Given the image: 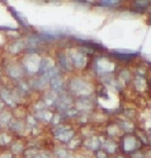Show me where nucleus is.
Returning <instances> with one entry per match:
<instances>
[{"mask_svg":"<svg viewBox=\"0 0 151 158\" xmlns=\"http://www.w3.org/2000/svg\"><path fill=\"white\" fill-rule=\"evenodd\" d=\"M9 120V114H3V116L0 117V123L2 121H8Z\"/></svg>","mask_w":151,"mask_h":158,"instance_id":"obj_9","label":"nucleus"},{"mask_svg":"<svg viewBox=\"0 0 151 158\" xmlns=\"http://www.w3.org/2000/svg\"><path fill=\"white\" fill-rule=\"evenodd\" d=\"M100 5H107V6H112V5H116L118 4V2H116V0H108V2H99Z\"/></svg>","mask_w":151,"mask_h":158,"instance_id":"obj_7","label":"nucleus"},{"mask_svg":"<svg viewBox=\"0 0 151 158\" xmlns=\"http://www.w3.org/2000/svg\"><path fill=\"white\" fill-rule=\"evenodd\" d=\"M0 158H12V157H10V154L6 153V154H2V157H0Z\"/></svg>","mask_w":151,"mask_h":158,"instance_id":"obj_12","label":"nucleus"},{"mask_svg":"<svg viewBox=\"0 0 151 158\" xmlns=\"http://www.w3.org/2000/svg\"><path fill=\"white\" fill-rule=\"evenodd\" d=\"M34 60H36V56H31L27 59L26 61V66L29 72H36L37 70V66H34Z\"/></svg>","mask_w":151,"mask_h":158,"instance_id":"obj_3","label":"nucleus"},{"mask_svg":"<svg viewBox=\"0 0 151 158\" xmlns=\"http://www.w3.org/2000/svg\"><path fill=\"white\" fill-rule=\"evenodd\" d=\"M132 144H136V140L133 139V138H127L126 139V149H132V148H135Z\"/></svg>","mask_w":151,"mask_h":158,"instance_id":"obj_5","label":"nucleus"},{"mask_svg":"<svg viewBox=\"0 0 151 158\" xmlns=\"http://www.w3.org/2000/svg\"><path fill=\"white\" fill-rule=\"evenodd\" d=\"M8 142H9V136H5L4 134L0 135V144H5Z\"/></svg>","mask_w":151,"mask_h":158,"instance_id":"obj_8","label":"nucleus"},{"mask_svg":"<svg viewBox=\"0 0 151 158\" xmlns=\"http://www.w3.org/2000/svg\"><path fill=\"white\" fill-rule=\"evenodd\" d=\"M108 149H109V152H113L114 151V144L112 142H108Z\"/></svg>","mask_w":151,"mask_h":158,"instance_id":"obj_11","label":"nucleus"},{"mask_svg":"<svg viewBox=\"0 0 151 158\" xmlns=\"http://www.w3.org/2000/svg\"><path fill=\"white\" fill-rule=\"evenodd\" d=\"M98 156H99V158H105V156H104L103 153H100V152L98 153Z\"/></svg>","mask_w":151,"mask_h":158,"instance_id":"obj_13","label":"nucleus"},{"mask_svg":"<svg viewBox=\"0 0 151 158\" xmlns=\"http://www.w3.org/2000/svg\"><path fill=\"white\" fill-rule=\"evenodd\" d=\"M9 9H10V10L13 12V14H14V17H17V19H18V21L19 22H22V24H24V26H28V23H27V19H24L21 14H19L17 10H14V9L13 8H9Z\"/></svg>","mask_w":151,"mask_h":158,"instance_id":"obj_4","label":"nucleus"},{"mask_svg":"<svg viewBox=\"0 0 151 158\" xmlns=\"http://www.w3.org/2000/svg\"><path fill=\"white\" fill-rule=\"evenodd\" d=\"M136 5L137 6H147L149 2H136Z\"/></svg>","mask_w":151,"mask_h":158,"instance_id":"obj_10","label":"nucleus"},{"mask_svg":"<svg viewBox=\"0 0 151 158\" xmlns=\"http://www.w3.org/2000/svg\"><path fill=\"white\" fill-rule=\"evenodd\" d=\"M23 47V44H22V41H18V42H15L12 47H10V51L12 52H18L21 48Z\"/></svg>","mask_w":151,"mask_h":158,"instance_id":"obj_6","label":"nucleus"},{"mask_svg":"<svg viewBox=\"0 0 151 158\" xmlns=\"http://www.w3.org/2000/svg\"><path fill=\"white\" fill-rule=\"evenodd\" d=\"M73 59H74V61H75V65H77V66H83L86 63V59L81 54H79V52H75L73 55Z\"/></svg>","mask_w":151,"mask_h":158,"instance_id":"obj_2","label":"nucleus"},{"mask_svg":"<svg viewBox=\"0 0 151 158\" xmlns=\"http://www.w3.org/2000/svg\"><path fill=\"white\" fill-rule=\"evenodd\" d=\"M74 83V89L77 92V93H81V94H85V93H89L90 92V88L85 84V83H83V82H80V81H74L73 82Z\"/></svg>","mask_w":151,"mask_h":158,"instance_id":"obj_1","label":"nucleus"}]
</instances>
